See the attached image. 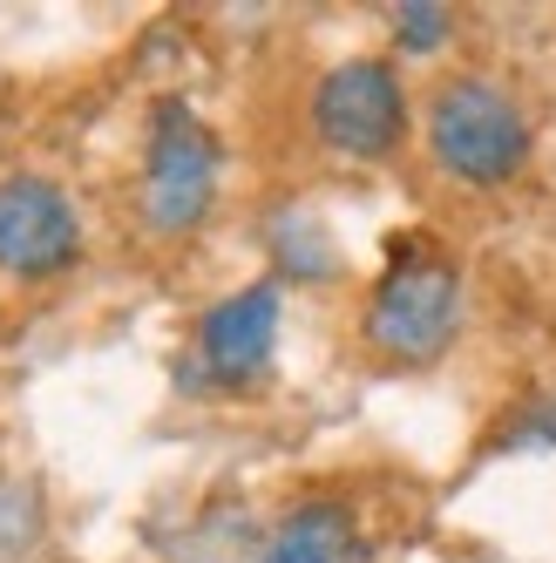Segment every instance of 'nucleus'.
Listing matches in <instances>:
<instances>
[{
  "mask_svg": "<svg viewBox=\"0 0 556 563\" xmlns=\"http://www.w3.org/2000/svg\"><path fill=\"white\" fill-rule=\"evenodd\" d=\"M427 150L448 177L496 190L523 170L530 156V123L496 82H475V75H455V82L434 89L427 102Z\"/></svg>",
  "mask_w": 556,
  "mask_h": 563,
  "instance_id": "f257e3e1",
  "label": "nucleus"
},
{
  "mask_svg": "<svg viewBox=\"0 0 556 563\" xmlns=\"http://www.w3.org/2000/svg\"><path fill=\"white\" fill-rule=\"evenodd\" d=\"M462 327V272L448 258H401L380 292L367 306V340L374 353L387 360H408V367H421V360L448 353Z\"/></svg>",
  "mask_w": 556,
  "mask_h": 563,
  "instance_id": "f03ea898",
  "label": "nucleus"
},
{
  "mask_svg": "<svg viewBox=\"0 0 556 563\" xmlns=\"http://www.w3.org/2000/svg\"><path fill=\"white\" fill-rule=\"evenodd\" d=\"M211 197H218V143L184 102H164L156 109V130H149V164H143L149 231H164V238L197 231L211 211Z\"/></svg>",
  "mask_w": 556,
  "mask_h": 563,
  "instance_id": "7ed1b4c3",
  "label": "nucleus"
},
{
  "mask_svg": "<svg viewBox=\"0 0 556 563\" xmlns=\"http://www.w3.org/2000/svg\"><path fill=\"white\" fill-rule=\"evenodd\" d=\"M312 130H320V143L340 150V156H387L408 136L401 75L387 62H374V55L326 68L320 89H312Z\"/></svg>",
  "mask_w": 556,
  "mask_h": 563,
  "instance_id": "20e7f679",
  "label": "nucleus"
},
{
  "mask_svg": "<svg viewBox=\"0 0 556 563\" xmlns=\"http://www.w3.org/2000/svg\"><path fill=\"white\" fill-rule=\"evenodd\" d=\"M82 252V218L48 177H8L0 184V272L48 278Z\"/></svg>",
  "mask_w": 556,
  "mask_h": 563,
  "instance_id": "39448f33",
  "label": "nucleus"
},
{
  "mask_svg": "<svg viewBox=\"0 0 556 563\" xmlns=\"http://www.w3.org/2000/svg\"><path fill=\"white\" fill-rule=\"evenodd\" d=\"M271 346H278V286H245L204 312L197 327V353H204V374L224 387H245L271 367Z\"/></svg>",
  "mask_w": 556,
  "mask_h": 563,
  "instance_id": "423d86ee",
  "label": "nucleus"
},
{
  "mask_svg": "<svg viewBox=\"0 0 556 563\" xmlns=\"http://www.w3.org/2000/svg\"><path fill=\"white\" fill-rule=\"evenodd\" d=\"M346 556H353V516L333 503H312L278 522V537L265 543L258 563H346Z\"/></svg>",
  "mask_w": 556,
  "mask_h": 563,
  "instance_id": "0eeeda50",
  "label": "nucleus"
},
{
  "mask_svg": "<svg viewBox=\"0 0 556 563\" xmlns=\"http://www.w3.org/2000/svg\"><path fill=\"white\" fill-rule=\"evenodd\" d=\"M442 34H448V8H434V0H421V8H393V42L427 55V48H442Z\"/></svg>",
  "mask_w": 556,
  "mask_h": 563,
  "instance_id": "6e6552de",
  "label": "nucleus"
}]
</instances>
